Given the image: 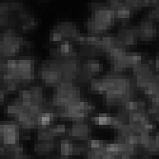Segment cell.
<instances>
[{"instance_id": "cell-1", "label": "cell", "mask_w": 159, "mask_h": 159, "mask_svg": "<svg viewBox=\"0 0 159 159\" xmlns=\"http://www.w3.org/2000/svg\"><path fill=\"white\" fill-rule=\"evenodd\" d=\"M37 21L34 14L17 1L0 2V29L14 30L18 28L21 32L29 33L36 27Z\"/></svg>"}, {"instance_id": "cell-2", "label": "cell", "mask_w": 159, "mask_h": 159, "mask_svg": "<svg viewBox=\"0 0 159 159\" xmlns=\"http://www.w3.org/2000/svg\"><path fill=\"white\" fill-rule=\"evenodd\" d=\"M32 43L27 41L16 30H3L0 33V57L3 59L16 56L22 48H31Z\"/></svg>"}, {"instance_id": "cell-3", "label": "cell", "mask_w": 159, "mask_h": 159, "mask_svg": "<svg viewBox=\"0 0 159 159\" xmlns=\"http://www.w3.org/2000/svg\"><path fill=\"white\" fill-rule=\"evenodd\" d=\"M83 34L79 32L78 28L71 22H59L56 24L50 32V40L55 43L64 41L79 42Z\"/></svg>"}, {"instance_id": "cell-4", "label": "cell", "mask_w": 159, "mask_h": 159, "mask_svg": "<svg viewBox=\"0 0 159 159\" xmlns=\"http://www.w3.org/2000/svg\"><path fill=\"white\" fill-rule=\"evenodd\" d=\"M40 77L42 82L47 86L57 87L63 82L60 65L53 59L43 63L40 69Z\"/></svg>"}, {"instance_id": "cell-5", "label": "cell", "mask_w": 159, "mask_h": 159, "mask_svg": "<svg viewBox=\"0 0 159 159\" xmlns=\"http://www.w3.org/2000/svg\"><path fill=\"white\" fill-rule=\"evenodd\" d=\"M19 125L14 123H6L0 125V140L5 149L17 146L20 134Z\"/></svg>"}, {"instance_id": "cell-6", "label": "cell", "mask_w": 159, "mask_h": 159, "mask_svg": "<svg viewBox=\"0 0 159 159\" xmlns=\"http://www.w3.org/2000/svg\"><path fill=\"white\" fill-rule=\"evenodd\" d=\"M90 135V127L89 125L81 121H75L70 128V136L75 140H87Z\"/></svg>"}, {"instance_id": "cell-7", "label": "cell", "mask_w": 159, "mask_h": 159, "mask_svg": "<svg viewBox=\"0 0 159 159\" xmlns=\"http://www.w3.org/2000/svg\"><path fill=\"white\" fill-rule=\"evenodd\" d=\"M84 151L83 148H75L74 143L70 139H63L59 143V153L63 157H68L74 154H78Z\"/></svg>"}, {"instance_id": "cell-8", "label": "cell", "mask_w": 159, "mask_h": 159, "mask_svg": "<svg viewBox=\"0 0 159 159\" xmlns=\"http://www.w3.org/2000/svg\"><path fill=\"white\" fill-rule=\"evenodd\" d=\"M156 35V29L152 21H144L139 28V36L142 40H152Z\"/></svg>"}, {"instance_id": "cell-9", "label": "cell", "mask_w": 159, "mask_h": 159, "mask_svg": "<svg viewBox=\"0 0 159 159\" xmlns=\"http://www.w3.org/2000/svg\"><path fill=\"white\" fill-rule=\"evenodd\" d=\"M52 148V142L40 141L39 143L35 144L34 151L39 154H46L51 152Z\"/></svg>"}, {"instance_id": "cell-10", "label": "cell", "mask_w": 159, "mask_h": 159, "mask_svg": "<svg viewBox=\"0 0 159 159\" xmlns=\"http://www.w3.org/2000/svg\"><path fill=\"white\" fill-rule=\"evenodd\" d=\"M88 148L89 149H93V150H97V149H101L105 146V144L103 141L100 140H95V139H92L88 141Z\"/></svg>"}, {"instance_id": "cell-11", "label": "cell", "mask_w": 159, "mask_h": 159, "mask_svg": "<svg viewBox=\"0 0 159 159\" xmlns=\"http://www.w3.org/2000/svg\"><path fill=\"white\" fill-rule=\"evenodd\" d=\"M54 129V131L57 134H64L66 131H67V128L64 124H57L55 127H53Z\"/></svg>"}, {"instance_id": "cell-12", "label": "cell", "mask_w": 159, "mask_h": 159, "mask_svg": "<svg viewBox=\"0 0 159 159\" xmlns=\"http://www.w3.org/2000/svg\"><path fill=\"white\" fill-rule=\"evenodd\" d=\"M5 92L3 91V89L0 87V105H1L3 102H4V100H5Z\"/></svg>"}, {"instance_id": "cell-13", "label": "cell", "mask_w": 159, "mask_h": 159, "mask_svg": "<svg viewBox=\"0 0 159 159\" xmlns=\"http://www.w3.org/2000/svg\"><path fill=\"white\" fill-rule=\"evenodd\" d=\"M155 69L157 71H159V55L157 56V58L155 60Z\"/></svg>"}, {"instance_id": "cell-14", "label": "cell", "mask_w": 159, "mask_h": 159, "mask_svg": "<svg viewBox=\"0 0 159 159\" xmlns=\"http://www.w3.org/2000/svg\"><path fill=\"white\" fill-rule=\"evenodd\" d=\"M4 62H5V59H3L2 57H0V70H1V69H2V66H3Z\"/></svg>"}]
</instances>
